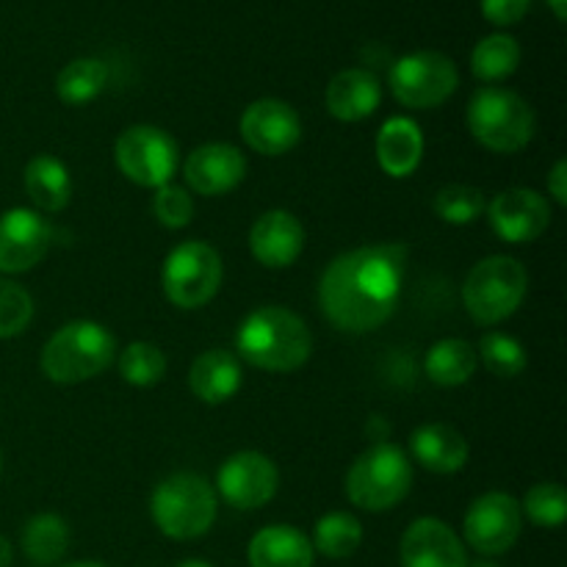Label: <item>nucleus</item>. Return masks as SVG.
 Here are the masks:
<instances>
[{
    "label": "nucleus",
    "instance_id": "nucleus-40",
    "mask_svg": "<svg viewBox=\"0 0 567 567\" xmlns=\"http://www.w3.org/2000/svg\"><path fill=\"white\" fill-rule=\"evenodd\" d=\"M175 567H214V565H208L205 559H183V563Z\"/></svg>",
    "mask_w": 567,
    "mask_h": 567
},
{
    "label": "nucleus",
    "instance_id": "nucleus-29",
    "mask_svg": "<svg viewBox=\"0 0 567 567\" xmlns=\"http://www.w3.org/2000/svg\"><path fill=\"white\" fill-rule=\"evenodd\" d=\"M363 543V524L349 513H330L316 524L313 551L327 559H347Z\"/></svg>",
    "mask_w": 567,
    "mask_h": 567
},
{
    "label": "nucleus",
    "instance_id": "nucleus-13",
    "mask_svg": "<svg viewBox=\"0 0 567 567\" xmlns=\"http://www.w3.org/2000/svg\"><path fill=\"white\" fill-rule=\"evenodd\" d=\"M53 244V227L31 208H11L0 216V271L22 275L44 260Z\"/></svg>",
    "mask_w": 567,
    "mask_h": 567
},
{
    "label": "nucleus",
    "instance_id": "nucleus-31",
    "mask_svg": "<svg viewBox=\"0 0 567 567\" xmlns=\"http://www.w3.org/2000/svg\"><path fill=\"white\" fill-rule=\"evenodd\" d=\"M476 358H482L487 371H493L496 377H518L524 374L526 363H529L526 349L515 338L504 336V332H485Z\"/></svg>",
    "mask_w": 567,
    "mask_h": 567
},
{
    "label": "nucleus",
    "instance_id": "nucleus-21",
    "mask_svg": "<svg viewBox=\"0 0 567 567\" xmlns=\"http://www.w3.org/2000/svg\"><path fill=\"white\" fill-rule=\"evenodd\" d=\"M424 158V133L410 116H391L377 133V161L391 177H410Z\"/></svg>",
    "mask_w": 567,
    "mask_h": 567
},
{
    "label": "nucleus",
    "instance_id": "nucleus-34",
    "mask_svg": "<svg viewBox=\"0 0 567 567\" xmlns=\"http://www.w3.org/2000/svg\"><path fill=\"white\" fill-rule=\"evenodd\" d=\"M33 319V299L17 282L0 277V341L14 338L31 324Z\"/></svg>",
    "mask_w": 567,
    "mask_h": 567
},
{
    "label": "nucleus",
    "instance_id": "nucleus-15",
    "mask_svg": "<svg viewBox=\"0 0 567 567\" xmlns=\"http://www.w3.org/2000/svg\"><path fill=\"white\" fill-rule=\"evenodd\" d=\"M241 136L255 153L275 158L297 147L302 138V120L282 100H255L241 114Z\"/></svg>",
    "mask_w": 567,
    "mask_h": 567
},
{
    "label": "nucleus",
    "instance_id": "nucleus-6",
    "mask_svg": "<svg viewBox=\"0 0 567 567\" xmlns=\"http://www.w3.org/2000/svg\"><path fill=\"white\" fill-rule=\"evenodd\" d=\"M471 136L493 153H518L535 136V111L509 89L485 86L468 103Z\"/></svg>",
    "mask_w": 567,
    "mask_h": 567
},
{
    "label": "nucleus",
    "instance_id": "nucleus-20",
    "mask_svg": "<svg viewBox=\"0 0 567 567\" xmlns=\"http://www.w3.org/2000/svg\"><path fill=\"white\" fill-rule=\"evenodd\" d=\"M410 452L421 468L432 474H457L468 463V441L452 424H424L410 437Z\"/></svg>",
    "mask_w": 567,
    "mask_h": 567
},
{
    "label": "nucleus",
    "instance_id": "nucleus-1",
    "mask_svg": "<svg viewBox=\"0 0 567 567\" xmlns=\"http://www.w3.org/2000/svg\"><path fill=\"white\" fill-rule=\"evenodd\" d=\"M408 244H371L338 255L319 282V305L332 327L371 332L396 313L402 297Z\"/></svg>",
    "mask_w": 567,
    "mask_h": 567
},
{
    "label": "nucleus",
    "instance_id": "nucleus-36",
    "mask_svg": "<svg viewBox=\"0 0 567 567\" xmlns=\"http://www.w3.org/2000/svg\"><path fill=\"white\" fill-rule=\"evenodd\" d=\"M532 9V0H482V14L487 22L498 28L515 25L524 20Z\"/></svg>",
    "mask_w": 567,
    "mask_h": 567
},
{
    "label": "nucleus",
    "instance_id": "nucleus-16",
    "mask_svg": "<svg viewBox=\"0 0 567 567\" xmlns=\"http://www.w3.org/2000/svg\"><path fill=\"white\" fill-rule=\"evenodd\" d=\"M183 177L199 197H219L233 192L247 177V158L233 144H203L186 158Z\"/></svg>",
    "mask_w": 567,
    "mask_h": 567
},
{
    "label": "nucleus",
    "instance_id": "nucleus-26",
    "mask_svg": "<svg viewBox=\"0 0 567 567\" xmlns=\"http://www.w3.org/2000/svg\"><path fill=\"white\" fill-rule=\"evenodd\" d=\"M22 551L28 563L48 567L55 565L70 551V526L64 518L53 513L33 515L22 529Z\"/></svg>",
    "mask_w": 567,
    "mask_h": 567
},
{
    "label": "nucleus",
    "instance_id": "nucleus-2",
    "mask_svg": "<svg viewBox=\"0 0 567 567\" xmlns=\"http://www.w3.org/2000/svg\"><path fill=\"white\" fill-rule=\"evenodd\" d=\"M238 358L271 374H291L302 369L313 352L308 324L288 308L266 305L249 313L236 332Z\"/></svg>",
    "mask_w": 567,
    "mask_h": 567
},
{
    "label": "nucleus",
    "instance_id": "nucleus-3",
    "mask_svg": "<svg viewBox=\"0 0 567 567\" xmlns=\"http://www.w3.org/2000/svg\"><path fill=\"white\" fill-rule=\"evenodd\" d=\"M116 341L97 321H70L42 349V371L50 382L78 385L114 363Z\"/></svg>",
    "mask_w": 567,
    "mask_h": 567
},
{
    "label": "nucleus",
    "instance_id": "nucleus-32",
    "mask_svg": "<svg viewBox=\"0 0 567 567\" xmlns=\"http://www.w3.org/2000/svg\"><path fill=\"white\" fill-rule=\"evenodd\" d=\"M435 214L446 225H471L485 210V194L474 186H443L432 203Z\"/></svg>",
    "mask_w": 567,
    "mask_h": 567
},
{
    "label": "nucleus",
    "instance_id": "nucleus-37",
    "mask_svg": "<svg viewBox=\"0 0 567 567\" xmlns=\"http://www.w3.org/2000/svg\"><path fill=\"white\" fill-rule=\"evenodd\" d=\"M548 194H551L554 199H557V205H567V161H557L551 169V175H548Z\"/></svg>",
    "mask_w": 567,
    "mask_h": 567
},
{
    "label": "nucleus",
    "instance_id": "nucleus-12",
    "mask_svg": "<svg viewBox=\"0 0 567 567\" xmlns=\"http://www.w3.org/2000/svg\"><path fill=\"white\" fill-rule=\"evenodd\" d=\"M277 485H280L277 465L260 452L233 454V457L225 460L219 476H216V487H219L221 498L230 507L244 509V513L266 507L275 498Z\"/></svg>",
    "mask_w": 567,
    "mask_h": 567
},
{
    "label": "nucleus",
    "instance_id": "nucleus-8",
    "mask_svg": "<svg viewBox=\"0 0 567 567\" xmlns=\"http://www.w3.org/2000/svg\"><path fill=\"white\" fill-rule=\"evenodd\" d=\"M221 277H225L221 258L210 244L183 241L166 255L161 286L175 308L197 310L216 297Z\"/></svg>",
    "mask_w": 567,
    "mask_h": 567
},
{
    "label": "nucleus",
    "instance_id": "nucleus-42",
    "mask_svg": "<svg viewBox=\"0 0 567 567\" xmlns=\"http://www.w3.org/2000/svg\"><path fill=\"white\" fill-rule=\"evenodd\" d=\"M0 468H3V454H0Z\"/></svg>",
    "mask_w": 567,
    "mask_h": 567
},
{
    "label": "nucleus",
    "instance_id": "nucleus-33",
    "mask_svg": "<svg viewBox=\"0 0 567 567\" xmlns=\"http://www.w3.org/2000/svg\"><path fill=\"white\" fill-rule=\"evenodd\" d=\"M524 513L543 529H557L567 518V493L557 482H540L524 498Z\"/></svg>",
    "mask_w": 567,
    "mask_h": 567
},
{
    "label": "nucleus",
    "instance_id": "nucleus-17",
    "mask_svg": "<svg viewBox=\"0 0 567 567\" xmlns=\"http://www.w3.org/2000/svg\"><path fill=\"white\" fill-rule=\"evenodd\" d=\"M402 567H468L463 540L437 518H419L402 537Z\"/></svg>",
    "mask_w": 567,
    "mask_h": 567
},
{
    "label": "nucleus",
    "instance_id": "nucleus-18",
    "mask_svg": "<svg viewBox=\"0 0 567 567\" xmlns=\"http://www.w3.org/2000/svg\"><path fill=\"white\" fill-rule=\"evenodd\" d=\"M305 249V227L288 210H269L249 230V252L266 269H288Z\"/></svg>",
    "mask_w": 567,
    "mask_h": 567
},
{
    "label": "nucleus",
    "instance_id": "nucleus-41",
    "mask_svg": "<svg viewBox=\"0 0 567 567\" xmlns=\"http://www.w3.org/2000/svg\"><path fill=\"white\" fill-rule=\"evenodd\" d=\"M61 567H109V565H100V563H72V565H61Z\"/></svg>",
    "mask_w": 567,
    "mask_h": 567
},
{
    "label": "nucleus",
    "instance_id": "nucleus-27",
    "mask_svg": "<svg viewBox=\"0 0 567 567\" xmlns=\"http://www.w3.org/2000/svg\"><path fill=\"white\" fill-rule=\"evenodd\" d=\"M109 81V66L100 59H75L55 78V94L66 105L92 103Z\"/></svg>",
    "mask_w": 567,
    "mask_h": 567
},
{
    "label": "nucleus",
    "instance_id": "nucleus-19",
    "mask_svg": "<svg viewBox=\"0 0 567 567\" xmlns=\"http://www.w3.org/2000/svg\"><path fill=\"white\" fill-rule=\"evenodd\" d=\"M327 111L341 122L369 120L382 103V86L374 72L369 70H343L330 81L324 92Z\"/></svg>",
    "mask_w": 567,
    "mask_h": 567
},
{
    "label": "nucleus",
    "instance_id": "nucleus-30",
    "mask_svg": "<svg viewBox=\"0 0 567 567\" xmlns=\"http://www.w3.org/2000/svg\"><path fill=\"white\" fill-rule=\"evenodd\" d=\"M120 374L122 380L131 382L136 388H150L155 382L164 380L166 374V358L155 343L136 341L125 347L120 358Z\"/></svg>",
    "mask_w": 567,
    "mask_h": 567
},
{
    "label": "nucleus",
    "instance_id": "nucleus-28",
    "mask_svg": "<svg viewBox=\"0 0 567 567\" xmlns=\"http://www.w3.org/2000/svg\"><path fill=\"white\" fill-rule=\"evenodd\" d=\"M520 64V44L509 33H491L471 53V72L480 81H504Z\"/></svg>",
    "mask_w": 567,
    "mask_h": 567
},
{
    "label": "nucleus",
    "instance_id": "nucleus-23",
    "mask_svg": "<svg viewBox=\"0 0 567 567\" xmlns=\"http://www.w3.org/2000/svg\"><path fill=\"white\" fill-rule=\"evenodd\" d=\"M313 543L293 526H266L249 540L252 567H313Z\"/></svg>",
    "mask_w": 567,
    "mask_h": 567
},
{
    "label": "nucleus",
    "instance_id": "nucleus-5",
    "mask_svg": "<svg viewBox=\"0 0 567 567\" xmlns=\"http://www.w3.org/2000/svg\"><path fill=\"white\" fill-rule=\"evenodd\" d=\"M413 487V463L396 443H374L352 463L347 496L365 513H385L404 502Z\"/></svg>",
    "mask_w": 567,
    "mask_h": 567
},
{
    "label": "nucleus",
    "instance_id": "nucleus-35",
    "mask_svg": "<svg viewBox=\"0 0 567 567\" xmlns=\"http://www.w3.org/2000/svg\"><path fill=\"white\" fill-rule=\"evenodd\" d=\"M153 214L164 227H169V230H181V227H186L194 216L192 194L181 186H172V183L155 188Z\"/></svg>",
    "mask_w": 567,
    "mask_h": 567
},
{
    "label": "nucleus",
    "instance_id": "nucleus-14",
    "mask_svg": "<svg viewBox=\"0 0 567 567\" xmlns=\"http://www.w3.org/2000/svg\"><path fill=\"white\" fill-rule=\"evenodd\" d=\"M491 227L507 244L537 241L551 225V205L535 188H507L487 205Z\"/></svg>",
    "mask_w": 567,
    "mask_h": 567
},
{
    "label": "nucleus",
    "instance_id": "nucleus-4",
    "mask_svg": "<svg viewBox=\"0 0 567 567\" xmlns=\"http://www.w3.org/2000/svg\"><path fill=\"white\" fill-rule=\"evenodd\" d=\"M150 515L161 535L172 540H197L216 520V493L205 476L194 471L166 476L150 498Z\"/></svg>",
    "mask_w": 567,
    "mask_h": 567
},
{
    "label": "nucleus",
    "instance_id": "nucleus-11",
    "mask_svg": "<svg viewBox=\"0 0 567 567\" xmlns=\"http://www.w3.org/2000/svg\"><path fill=\"white\" fill-rule=\"evenodd\" d=\"M520 526H524V513H520L518 498L493 491L471 504L463 532L474 551L485 554V557H498L518 543Z\"/></svg>",
    "mask_w": 567,
    "mask_h": 567
},
{
    "label": "nucleus",
    "instance_id": "nucleus-24",
    "mask_svg": "<svg viewBox=\"0 0 567 567\" xmlns=\"http://www.w3.org/2000/svg\"><path fill=\"white\" fill-rule=\"evenodd\" d=\"M25 192L39 210L59 214L72 197L70 169L53 155H37L25 166Z\"/></svg>",
    "mask_w": 567,
    "mask_h": 567
},
{
    "label": "nucleus",
    "instance_id": "nucleus-39",
    "mask_svg": "<svg viewBox=\"0 0 567 567\" xmlns=\"http://www.w3.org/2000/svg\"><path fill=\"white\" fill-rule=\"evenodd\" d=\"M548 6H551L554 17H557L559 22L567 20V0H548Z\"/></svg>",
    "mask_w": 567,
    "mask_h": 567
},
{
    "label": "nucleus",
    "instance_id": "nucleus-25",
    "mask_svg": "<svg viewBox=\"0 0 567 567\" xmlns=\"http://www.w3.org/2000/svg\"><path fill=\"white\" fill-rule=\"evenodd\" d=\"M476 363H480V358H476V349L468 341H463V338H443V341H437L426 352L424 371L435 385L457 388L474 377Z\"/></svg>",
    "mask_w": 567,
    "mask_h": 567
},
{
    "label": "nucleus",
    "instance_id": "nucleus-38",
    "mask_svg": "<svg viewBox=\"0 0 567 567\" xmlns=\"http://www.w3.org/2000/svg\"><path fill=\"white\" fill-rule=\"evenodd\" d=\"M11 559H14V551H11V543L0 535V567H11Z\"/></svg>",
    "mask_w": 567,
    "mask_h": 567
},
{
    "label": "nucleus",
    "instance_id": "nucleus-9",
    "mask_svg": "<svg viewBox=\"0 0 567 567\" xmlns=\"http://www.w3.org/2000/svg\"><path fill=\"white\" fill-rule=\"evenodd\" d=\"M391 92L408 109H435L443 105L460 86V72L449 55L437 50L408 53L391 66Z\"/></svg>",
    "mask_w": 567,
    "mask_h": 567
},
{
    "label": "nucleus",
    "instance_id": "nucleus-7",
    "mask_svg": "<svg viewBox=\"0 0 567 567\" xmlns=\"http://www.w3.org/2000/svg\"><path fill=\"white\" fill-rule=\"evenodd\" d=\"M529 288L524 264L509 255H491L471 269L463 286L465 310L476 324H502L520 308Z\"/></svg>",
    "mask_w": 567,
    "mask_h": 567
},
{
    "label": "nucleus",
    "instance_id": "nucleus-10",
    "mask_svg": "<svg viewBox=\"0 0 567 567\" xmlns=\"http://www.w3.org/2000/svg\"><path fill=\"white\" fill-rule=\"evenodd\" d=\"M114 158L127 181L144 188H161L177 169V142L155 125H133L116 138Z\"/></svg>",
    "mask_w": 567,
    "mask_h": 567
},
{
    "label": "nucleus",
    "instance_id": "nucleus-22",
    "mask_svg": "<svg viewBox=\"0 0 567 567\" xmlns=\"http://www.w3.org/2000/svg\"><path fill=\"white\" fill-rule=\"evenodd\" d=\"M188 388L205 404H221L233 399L241 388V363L233 352L210 349L192 363Z\"/></svg>",
    "mask_w": 567,
    "mask_h": 567
}]
</instances>
